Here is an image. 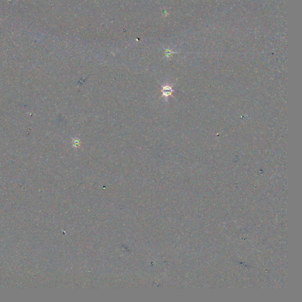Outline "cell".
I'll use <instances>...</instances> for the list:
<instances>
[{"mask_svg":"<svg viewBox=\"0 0 302 302\" xmlns=\"http://www.w3.org/2000/svg\"><path fill=\"white\" fill-rule=\"evenodd\" d=\"M73 145L75 148H79L80 146V141L78 139H75L73 141Z\"/></svg>","mask_w":302,"mask_h":302,"instance_id":"7a4b0ae2","label":"cell"},{"mask_svg":"<svg viewBox=\"0 0 302 302\" xmlns=\"http://www.w3.org/2000/svg\"><path fill=\"white\" fill-rule=\"evenodd\" d=\"M161 91L162 92L163 96H165V98H168L169 96H171L172 95V92L174 91V90L171 86H162V89Z\"/></svg>","mask_w":302,"mask_h":302,"instance_id":"6da1fadb","label":"cell"}]
</instances>
